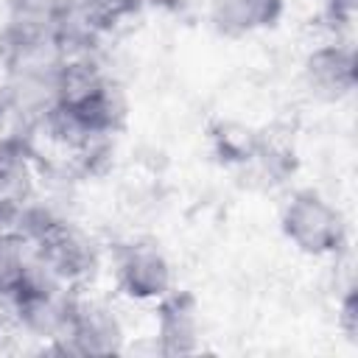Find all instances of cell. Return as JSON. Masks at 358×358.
<instances>
[{
	"instance_id": "7",
	"label": "cell",
	"mask_w": 358,
	"mask_h": 358,
	"mask_svg": "<svg viewBox=\"0 0 358 358\" xmlns=\"http://www.w3.org/2000/svg\"><path fill=\"white\" fill-rule=\"evenodd\" d=\"M159 336L165 352H187L193 350L196 336V308L190 296H173L162 305Z\"/></svg>"
},
{
	"instance_id": "8",
	"label": "cell",
	"mask_w": 358,
	"mask_h": 358,
	"mask_svg": "<svg viewBox=\"0 0 358 358\" xmlns=\"http://www.w3.org/2000/svg\"><path fill=\"white\" fill-rule=\"evenodd\" d=\"M134 8V0H76L73 14L81 25L92 31L112 28L117 20H123Z\"/></svg>"
},
{
	"instance_id": "3",
	"label": "cell",
	"mask_w": 358,
	"mask_h": 358,
	"mask_svg": "<svg viewBox=\"0 0 358 358\" xmlns=\"http://www.w3.org/2000/svg\"><path fill=\"white\" fill-rule=\"evenodd\" d=\"M120 285L131 296H157L168 288V263L151 246H129L117 260Z\"/></svg>"
},
{
	"instance_id": "4",
	"label": "cell",
	"mask_w": 358,
	"mask_h": 358,
	"mask_svg": "<svg viewBox=\"0 0 358 358\" xmlns=\"http://www.w3.org/2000/svg\"><path fill=\"white\" fill-rule=\"evenodd\" d=\"M64 20H67V8L59 6L56 0H14L8 28L20 45L36 48L48 42L62 28Z\"/></svg>"
},
{
	"instance_id": "6",
	"label": "cell",
	"mask_w": 358,
	"mask_h": 358,
	"mask_svg": "<svg viewBox=\"0 0 358 358\" xmlns=\"http://www.w3.org/2000/svg\"><path fill=\"white\" fill-rule=\"evenodd\" d=\"M282 11V0H213L218 31L238 36L271 25Z\"/></svg>"
},
{
	"instance_id": "5",
	"label": "cell",
	"mask_w": 358,
	"mask_h": 358,
	"mask_svg": "<svg viewBox=\"0 0 358 358\" xmlns=\"http://www.w3.org/2000/svg\"><path fill=\"white\" fill-rule=\"evenodd\" d=\"M39 252L50 271L59 277H78L92 266L90 246L62 224H48L39 229Z\"/></svg>"
},
{
	"instance_id": "10",
	"label": "cell",
	"mask_w": 358,
	"mask_h": 358,
	"mask_svg": "<svg viewBox=\"0 0 358 358\" xmlns=\"http://www.w3.org/2000/svg\"><path fill=\"white\" fill-rule=\"evenodd\" d=\"M327 3H330L333 14H344V17H350V14L355 11V0H327Z\"/></svg>"
},
{
	"instance_id": "9",
	"label": "cell",
	"mask_w": 358,
	"mask_h": 358,
	"mask_svg": "<svg viewBox=\"0 0 358 358\" xmlns=\"http://www.w3.org/2000/svg\"><path fill=\"white\" fill-rule=\"evenodd\" d=\"M25 271H22V260L17 255V249L6 241H0V291L14 294V288L22 282Z\"/></svg>"
},
{
	"instance_id": "1",
	"label": "cell",
	"mask_w": 358,
	"mask_h": 358,
	"mask_svg": "<svg viewBox=\"0 0 358 358\" xmlns=\"http://www.w3.org/2000/svg\"><path fill=\"white\" fill-rule=\"evenodd\" d=\"M282 229L308 255H327L338 249L344 238L338 210H333L313 190H302L288 201L282 213Z\"/></svg>"
},
{
	"instance_id": "2",
	"label": "cell",
	"mask_w": 358,
	"mask_h": 358,
	"mask_svg": "<svg viewBox=\"0 0 358 358\" xmlns=\"http://www.w3.org/2000/svg\"><path fill=\"white\" fill-rule=\"evenodd\" d=\"M305 76L310 84V92L327 101H338L352 92L355 87V56L352 48L327 45L308 56Z\"/></svg>"
}]
</instances>
